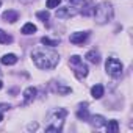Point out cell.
<instances>
[{
	"mask_svg": "<svg viewBox=\"0 0 133 133\" xmlns=\"http://www.w3.org/2000/svg\"><path fill=\"white\" fill-rule=\"evenodd\" d=\"M31 58H33V63L39 69H53L59 61V56L55 50L44 49V47H39V49L33 50Z\"/></svg>",
	"mask_w": 133,
	"mask_h": 133,
	"instance_id": "obj_1",
	"label": "cell"
},
{
	"mask_svg": "<svg viewBox=\"0 0 133 133\" xmlns=\"http://www.w3.org/2000/svg\"><path fill=\"white\" fill-rule=\"evenodd\" d=\"M94 17H96V21H97L99 24L108 22V21L113 17V8H111V5H110L108 2L100 3V5L94 10Z\"/></svg>",
	"mask_w": 133,
	"mask_h": 133,
	"instance_id": "obj_2",
	"label": "cell"
},
{
	"mask_svg": "<svg viewBox=\"0 0 133 133\" xmlns=\"http://www.w3.org/2000/svg\"><path fill=\"white\" fill-rule=\"evenodd\" d=\"M105 69H107V72H108L111 77H119V75L122 74L124 66H122V63H121L117 58H108L107 63H105Z\"/></svg>",
	"mask_w": 133,
	"mask_h": 133,
	"instance_id": "obj_3",
	"label": "cell"
},
{
	"mask_svg": "<svg viewBox=\"0 0 133 133\" xmlns=\"http://www.w3.org/2000/svg\"><path fill=\"white\" fill-rule=\"evenodd\" d=\"M77 14V10H74L72 6H63L56 11V17H61V19H66V17H72Z\"/></svg>",
	"mask_w": 133,
	"mask_h": 133,
	"instance_id": "obj_4",
	"label": "cell"
},
{
	"mask_svg": "<svg viewBox=\"0 0 133 133\" xmlns=\"http://www.w3.org/2000/svg\"><path fill=\"white\" fill-rule=\"evenodd\" d=\"M88 39V33L86 31H77L71 35V42L72 44H83Z\"/></svg>",
	"mask_w": 133,
	"mask_h": 133,
	"instance_id": "obj_5",
	"label": "cell"
},
{
	"mask_svg": "<svg viewBox=\"0 0 133 133\" xmlns=\"http://www.w3.org/2000/svg\"><path fill=\"white\" fill-rule=\"evenodd\" d=\"M74 66H75V75H77V78H83V77L88 75V68L82 61L77 63V64H74Z\"/></svg>",
	"mask_w": 133,
	"mask_h": 133,
	"instance_id": "obj_6",
	"label": "cell"
},
{
	"mask_svg": "<svg viewBox=\"0 0 133 133\" xmlns=\"http://www.w3.org/2000/svg\"><path fill=\"white\" fill-rule=\"evenodd\" d=\"M0 61H2V64H6V66H13L17 63V56L14 53H6L3 55L2 58H0Z\"/></svg>",
	"mask_w": 133,
	"mask_h": 133,
	"instance_id": "obj_7",
	"label": "cell"
},
{
	"mask_svg": "<svg viewBox=\"0 0 133 133\" xmlns=\"http://www.w3.org/2000/svg\"><path fill=\"white\" fill-rule=\"evenodd\" d=\"M3 19L6 21V22H16L17 19H19V14H17V11H13V10H8V11H5L3 13Z\"/></svg>",
	"mask_w": 133,
	"mask_h": 133,
	"instance_id": "obj_8",
	"label": "cell"
},
{
	"mask_svg": "<svg viewBox=\"0 0 133 133\" xmlns=\"http://www.w3.org/2000/svg\"><path fill=\"white\" fill-rule=\"evenodd\" d=\"M91 96H92L94 99H100V97L103 96V86H102V85L92 86V88H91Z\"/></svg>",
	"mask_w": 133,
	"mask_h": 133,
	"instance_id": "obj_9",
	"label": "cell"
},
{
	"mask_svg": "<svg viewBox=\"0 0 133 133\" xmlns=\"http://www.w3.org/2000/svg\"><path fill=\"white\" fill-rule=\"evenodd\" d=\"M35 96H36V88H33V86H30V88H27V89L24 91V99H25V102L33 100Z\"/></svg>",
	"mask_w": 133,
	"mask_h": 133,
	"instance_id": "obj_10",
	"label": "cell"
},
{
	"mask_svg": "<svg viewBox=\"0 0 133 133\" xmlns=\"http://www.w3.org/2000/svg\"><path fill=\"white\" fill-rule=\"evenodd\" d=\"M86 58H88V61H89V63H94V64H97V63L100 61V55H99L96 50L88 52V53H86Z\"/></svg>",
	"mask_w": 133,
	"mask_h": 133,
	"instance_id": "obj_11",
	"label": "cell"
},
{
	"mask_svg": "<svg viewBox=\"0 0 133 133\" xmlns=\"http://www.w3.org/2000/svg\"><path fill=\"white\" fill-rule=\"evenodd\" d=\"M36 25H33L31 22H28V24H25L24 27H22V33L24 35H33V33H36Z\"/></svg>",
	"mask_w": 133,
	"mask_h": 133,
	"instance_id": "obj_12",
	"label": "cell"
},
{
	"mask_svg": "<svg viewBox=\"0 0 133 133\" xmlns=\"http://www.w3.org/2000/svg\"><path fill=\"white\" fill-rule=\"evenodd\" d=\"M117 130H119L117 121H110V122L107 124V131H108V133H117Z\"/></svg>",
	"mask_w": 133,
	"mask_h": 133,
	"instance_id": "obj_13",
	"label": "cell"
},
{
	"mask_svg": "<svg viewBox=\"0 0 133 133\" xmlns=\"http://www.w3.org/2000/svg\"><path fill=\"white\" fill-rule=\"evenodd\" d=\"M13 41V38L8 35V33H5L3 30H0V44H8V42H11Z\"/></svg>",
	"mask_w": 133,
	"mask_h": 133,
	"instance_id": "obj_14",
	"label": "cell"
},
{
	"mask_svg": "<svg viewBox=\"0 0 133 133\" xmlns=\"http://www.w3.org/2000/svg\"><path fill=\"white\" fill-rule=\"evenodd\" d=\"M41 44H44V45H49V47H55V45H58V41H53V39H50V38H41Z\"/></svg>",
	"mask_w": 133,
	"mask_h": 133,
	"instance_id": "obj_15",
	"label": "cell"
},
{
	"mask_svg": "<svg viewBox=\"0 0 133 133\" xmlns=\"http://www.w3.org/2000/svg\"><path fill=\"white\" fill-rule=\"evenodd\" d=\"M92 125L102 127V125H105V119H103L102 116H94V117H92Z\"/></svg>",
	"mask_w": 133,
	"mask_h": 133,
	"instance_id": "obj_16",
	"label": "cell"
},
{
	"mask_svg": "<svg viewBox=\"0 0 133 133\" xmlns=\"http://www.w3.org/2000/svg\"><path fill=\"white\" fill-rule=\"evenodd\" d=\"M61 0H47V8H58Z\"/></svg>",
	"mask_w": 133,
	"mask_h": 133,
	"instance_id": "obj_17",
	"label": "cell"
},
{
	"mask_svg": "<svg viewBox=\"0 0 133 133\" xmlns=\"http://www.w3.org/2000/svg\"><path fill=\"white\" fill-rule=\"evenodd\" d=\"M38 17H39V19H42V21L45 22V21H49L50 14H49L47 11H39V13H38Z\"/></svg>",
	"mask_w": 133,
	"mask_h": 133,
	"instance_id": "obj_18",
	"label": "cell"
},
{
	"mask_svg": "<svg viewBox=\"0 0 133 133\" xmlns=\"http://www.w3.org/2000/svg\"><path fill=\"white\" fill-rule=\"evenodd\" d=\"M77 116H78L80 119H88V116H89V114H88V110L85 108V110H78Z\"/></svg>",
	"mask_w": 133,
	"mask_h": 133,
	"instance_id": "obj_19",
	"label": "cell"
},
{
	"mask_svg": "<svg viewBox=\"0 0 133 133\" xmlns=\"http://www.w3.org/2000/svg\"><path fill=\"white\" fill-rule=\"evenodd\" d=\"M82 61V58L78 56V55H74V56H71V64H77V63H80Z\"/></svg>",
	"mask_w": 133,
	"mask_h": 133,
	"instance_id": "obj_20",
	"label": "cell"
},
{
	"mask_svg": "<svg viewBox=\"0 0 133 133\" xmlns=\"http://www.w3.org/2000/svg\"><path fill=\"white\" fill-rule=\"evenodd\" d=\"M71 3H75V5H85V0H69Z\"/></svg>",
	"mask_w": 133,
	"mask_h": 133,
	"instance_id": "obj_21",
	"label": "cell"
},
{
	"mask_svg": "<svg viewBox=\"0 0 133 133\" xmlns=\"http://www.w3.org/2000/svg\"><path fill=\"white\" fill-rule=\"evenodd\" d=\"M2 88H3V82H2V80H0V89H2Z\"/></svg>",
	"mask_w": 133,
	"mask_h": 133,
	"instance_id": "obj_22",
	"label": "cell"
},
{
	"mask_svg": "<svg viewBox=\"0 0 133 133\" xmlns=\"http://www.w3.org/2000/svg\"><path fill=\"white\" fill-rule=\"evenodd\" d=\"M2 119H3V114H2V113H0V122H2Z\"/></svg>",
	"mask_w": 133,
	"mask_h": 133,
	"instance_id": "obj_23",
	"label": "cell"
}]
</instances>
